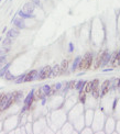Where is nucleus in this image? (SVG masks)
<instances>
[{"instance_id":"nucleus-1","label":"nucleus","mask_w":120,"mask_h":134,"mask_svg":"<svg viewBox=\"0 0 120 134\" xmlns=\"http://www.w3.org/2000/svg\"><path fill=\"white\" fill-rule=\"evenodd\" d=\"M93 64V53H86L85 56L83 58H80L79 65H78V68L80 69H87L89 68Z\"/></svg>"},{"instance_id":"nucleus-2","label":"nucleus","mask_w":120,"mask_h":134,"mask_svg":"<svg viewBox=\"0 0 120 134\" xmlns=\"http://www.w3.org/2000/svg\"><path fill=\"white\" fill-rule=\"evenodd\" d=\"M51 72L52 68L50 66H45V67L41 68L40 70H38V79L39 80H44V79L51 78Z\"/></svg>"},{"instance_id":"nucleus-3","label":"nucleus","mask_w":120,"mask_h":134,"mask_svg":"<svg viewBox=\"0 0 120 134\" xmlns=\"http://www.w3.org/2000/svg\"><path fill=\"white\" fill-rule=\"evenodd\" d=\"M17 15H18V13H16V14L13 15V18H12V20H11V23H13L17 29H25L27 25H25L24 19H22V18H20V17L17 18Z\"/></svg>"},{"instance_id":"nucleus-4","label":"nucleus","mask_w":120,"mask_h":134,"mask_svg":"<svg viewBox=\"0 0 120 134\" xmlns=\"http://www.w3.org/2000/svg\"><path fill=\"white\" fill-rule=\"evenodd\" d=\"M38 79V70L33 69L31 72H29L28 74H25L24 77V82H30V81H33Z\"/></svg>"},{"instance_id":"nucleus-5","label":"nucleus","mask_w":120,"mask_h":134,"mask_svg":"<svg viewBox=\"0 0 120 134\" xmlns=\"http://www.w3.org/2000/svg\"><path fill=\"white\" fill-rule=\"evenodd\" d=\"M109 90H110V80H105L101 85V89H100V91H99V96L104 97Z\"/></svg>"},{"instance_id":"nucleus-6","label":"nucleus","mask_w":120,"mask_h":134,"mask_svg":"<svg viewBox=\"0 0 120 134\" xmlns=\"http://www.w3.org/2000/svg\"><path fill=\"white\" fill-rule=\"evenodd\" d=\"M34 91H35V90L32 89L31 91L29 92V94L27 96V98L24 99V105L28 108V109L31 107L32 102H33V100H34Z\"/></svg>"},{"instance_id":"nucleus-7","label":"nucleus","mask_w":120,"mask_h":134,"mask_svg":"<svg viewBox=\"0 0 120 134\" xmlns=\"http://www.w3.org/2000/svg\"><path fill=\"white\" fill-rule=\"evenodd\" d=\"M19 34H20V32H19L18 29H17V28H13V29H10V30L8 31L7 37H10V39L14 40V39H17V37L19 36Z\"/></svg>"},{"instance_id":"nucleus-8","label":"nucleus","mask_w":120,"mask_h":134,"mask_svg":"<svg viewBox=\"0 0 120 134\" xmlns=\"http://www.w3.org/2000/svg\"><path fill=\"white\" fill-rule=\"evenodd\" d=\"M34 9H35V6H34L32 2H27V3L23 6V9H22V10L24 11V12L32 14V13H33V11H34Z\"/></svg>"},{"instance_id":"nucleus-9","label":"nucleus","mask_w":120,"mask_h":134,"mask_svg":"<svg viewBox=\"0 0 120 134\" xmlns=\"http://www.w3.org/2000/svg\"><path fill=\"white\" fill-rule=\"evenodd\" d=\"M18 15L20 18H22V19H34L35 18V15L32 13V14H30V13H27V12H24L23 10H19L18 12Z\"/></svg>"},{"instance_id":"nucleus-10","label":"nucleus","mask_w":120,"mask_h":134,"mask_svg":"<svg viewBox=\"0 0 120 134\" xmlns=\"http://www.w3.org/2000/svg\"><path fill=\"white\" fill-rule=\"evenodd\" d=\"M110 61H111V54H110V53H108V52H106V53H105V56H104V58H102L101 65H100V66L104 67V66H106Z\"/></svg>"},{"instance_id":"nucleus-11","label":"nucleus","mask_w":120,"mask_h":134,"mask_svg":"<svg viewBox=\"0 0 120 134\" xmlns=\"http://www.w3.org/2000/svg\"><path fill=\"white\" fill-rule=\"evenodd\" d=\"M60 74H61V68H60V65H55L53 68H52V72H51V77H57Z\"/></svg>"},{"instance_id":"nucleus-12","label":"nucleus","mask_w":120,"mask_h":134,"mask_svg":"<svg viewBox=\"0 0 120 134\" xmlns=\"http://www.w3.org/2000/svg\"><path fill=\"white\" fill-rule=\"evenodd\" d=\"M67 67H68V61H67V59H63L62 64H61V65H60V68H61V74H64V72H66Z\"/></svg>"},{"instance_id":"nucleus-13","label":"nucleus","mask_w":120,"mask_h":134,"mask_svg":"<svg viewBox=\"0 0 120 134\" xmlns=\"http://www.w3.org/2000/svg\"><path fill=\"white\" fill-rule=\"evenodd\" d=\"M10 65H11L10 63H6L5 65L2 66V67L0 68V77H3V76H5V74L7 72V70H9Z\"/></svg>"},{"instance_id":"nucleus-14","label":"nucleus","mask_w":120,"mask_h":134,"mask_svg":"<svg viewBox=\"0 0 120 134\" xmlns=\"http://www.w3.org/2000/svg\"><path fill=\"white\" fill-rule=\"evenodd\" d=\"M119 65H120V51L116 53L115 58L112 59V66L117 67V66H119Z\"/></svg>"},{"instance_id":"nucleus-15","label":"nucleus","mask_w":120,"mask_h":134,"mask_svg":"<svg viewBox=\"0 0 120 134\" xmlns=\"http://www.w3.org/2000/svg\"><path fill=\"white\" fill-rule=\"evenodd\" d=\"M85 83H86V81L85 80H82V79H80V80H78L77 82L75 83V89L76 90H78V91H79V90H83L84 89V86H85Z\"/></svg>"},{"instance_id":"nucleus-16","label":"nucleus","mask_w":120,"mask_h":134,"mask_svg":"<svg viewBox=\"0 0 120 134\" xmlns=\"http://www.w3.org/2000/svg\"><path fill=\"white\" fill-rule=\"evenodd\" d=\"M80 56H77L73 62V66H72V72H75L76 69L78 68V65H79V62H80Z\"/></svg>"},{"instance_id":"nucleus-17","label":"nucleus","mask_w":120,"mask_h":134,"mask_svg":"<svg viewBox=\"0 0 120 134\" xmlns=\"http://www.w3.org/2000/svg\"><path fill=\"white\" fill-rule=\"evenodd\" d=\"M85 91V93H89V92H91V90H93V87H91V81H86V83H85L84 86V89H83Z\"/></svg>"},{"instance_id":"nucleus-18","label":"nucleus","mask_w":120,"mask_h":134,"mask_svg":"<svg viewBox=\"0 0 120 134\" xmlns=\"http://www.w3.org/2000/svg\"><path fill=\"white\" fill-rule=\"evenodd\" d=\"M42 91H43V93L45 94V97H47V96H50V92H51V86L50 85H44V86H42Z\"/></svg>"},{"instance_id":"nucleus-19","label":"nucleus","mask_w":120,"mask_h":134,"mask_svg":"<svg viewBox=\"0 0 120 134\" xmlns=\"http://www.w3.org/2000/svg\"><path fill=\"white\" fill-rule=\"evenodd\" d=\"M3 78H5L6 80H14V79H16V76H13V75H12L9 70H7V72L5 74Z\"/></svg>"},{"instance_id":"nucleus-20","label":"nucleus","mask_w":120,"mask_h":134,"mask_svg":"<svg viewBox=\"0 0 120 134\" xmlns=\"http://www.w3.org/2000/svg\"><path fill=\"white\" fill-rule=\"evenodd\" d=\"M13 43V40L10 37H6L2 41V46H11V44Z\"/></svg>"},{"instance_id":"nucleus-21","label":"nucleus","mask_w":120,"mask_h":134,"mask_svg":"<svg viewBox=\"0 0 120 134\" xmlns=\"http://www.w3.org/2000/svg\"><path fill=\"white\" fill-rule=\"evenodd\" d=\"M24 77H25V74H22L20 75V76L16 77V79H14V82L16 83H21V82H24Z\"/></svg>"},{"instance_id":"nucleus-22","label":"nucleus","mask_w":120,"mask_h":134,"mask_svg":"<svg viewBox=\"0 0 120 134\" xmlns=\"http://www.w3.org/2000/svg\"><path fill=\"white\" fill-rule=\"evenodd\" d=\"M10 52V46H2L0 48V55H6Z\"/></svg>"},{"instance_id":"nucleus-23","label":"nucleus","mask_w":120,"mask_h":134,"mask_svg":"<svg viewBox=\"0 0 120 134\" xmlns=\"http://www.w3.org/2000/svg\"><path fill=\"white\" fill-rule=\"evenodd\" d=\"M85 99H86V94H85L84 90H79V100L82 101L83 103L85 102Z\"/></svg>"},{"instance_id":"nucleus-24","label":"nucleus","mask_w":120,"mask_h":134,"mask_svg":"<svg viewBox=\"0 0 120 134\" xmlns=\"http://www.w3.org/2000/svg\"><path fill=\"white\" fill-rule=\"evenodd\" d=\"M6 63H7V56L6 55H0V64L5 65Z\"/></svg>"},{"instance_id":"nucleus-25","label":"nucleus","mask_w":120,"mask_h":134,"mask_svg":"<svg viewBox=\"0 0 120 134\" xmlns=\"http://www.w3.org/2000/svg\"><path fill=\"white\" fill-rule=\"evenodd\" d=\"M31 2L34 4V6H38V7H42V3H41L40 0H31Z\"/></svg>"},{"instance_id":"nucleus-26","label":"nucleus","mask_w":120,"mask_h":134,"mask_svg":"<svg viewBox=\"0 0 120 134\" xmlns=\"http://www.w3.org/2000/svg\"><path fill=\"white\" fill-rule=\"evenodd\" d=\"M61 88H62V83L61 82H57L54 85V89H55V91H58V90H61Z\"/></svg>"},{"instance_id":"nucleus-27","label":"nucleus","mask_w":120,"mask_h":134,"mask_svg":"<svg viewBox=\"0 0 120 134\" xmlns=\"http://www.w3.org/2000/svg\"><path fill=\"white\" fill-rule=\"evenodd\" d=\"M73 51H74V44L71 42L68 44V52H73Z\"/></svg>"},{"instance_id":"nucleus-28","label":"nucleus","mask_w":120,"mask_h":134,"mask_svg":"<svg viewBox=\"0 0 120 134\" xmlns=\"http://www.w3.org/2000/svg\"><path fill=\"white\" fill-rule=\"evenodd\" d=\"M113 68H106V69H102V72H112Z\"/></svg>"},{"instance_id":"nucleus-29","label":"nucleus","mask_w":120,"mask_h":134,"mask_svg":"<svg viewBox=\"0 0 120 134\" xmlns=\"http://www.w3.org/2000/svg\"><path fill=\"white\" fill-rule=\"evenodd\" d=\"M116 87L120 88V78H119V79H117V83H116Z\"/></svg>"},{"instance_id":"nucleus-30","label":"nucleus","mask_w":120,"mask_h":134,"mask_svg":"<svg viewBox=\"0 0 120 134\" xmlns=\"http://www.w3.org/2000/svg\"><path fill=\"white\" fill-rule=\"evenodd\" d=\"M116 105H117V100H115V102H113V109H116Z\"/></svg>"},{"instance_id":"nucleus-31","label":"nucleus","mask_w":120,"mask_h":134,"mask_svg":"<svg viewBox=\"0 0 120 134\" xmlns=\"http://www.w3.org/2000/svg\"><path fill=\"white\" fill-rule=\"evenodd\" d=\"M5 32H7V28H5V29L2 30V33H5Z\"/></svg>"},{"instance_id":"nucleus-32","label":"nucleus","mask_w":120,"mask_h":134,"mask_svg":"<svg viewBox=\"0 0 120 134\" xmlns=\"http://www.w3.org/2000/svg\"><path fill=\"white\" fill-rule=\"evenodd\" d=\"M1 1H2V0H0V2H1Z\"/></svg>"},{"instance_id":"nucleus-33","label":"nucleus","mask_w":120,"mask_h":134,"mask_svg":"<svg viewBox=\"0 0 120 134\" xmlns=\"http://www.w3.org/2000/svg\"><path fill=\"white\" fill-rule=\"evenodd\" d=\"M10 1H12V0H10Z\"/></svg>"},{"instance_id":"nucleus-34","label":"nucleus","mask_w":120,"mask_h":134,"mask_svg":"<svg viewBox=\"0 0 120 134\" xmlns=\"http://www.w3.org/2000/svg\"><path fill=\"white\" fill-rule=\"evenodd\" d=\"M0 90H1V88H0Z\"/></svg>"},{"instance_id":"nucleus-35","label":"nucleus","mask_w":120,"mask_h":134,"mask_svg":"<svg viewBox=\"0 0 120 134\" xmlns=\"http://www.w3.org/2000/svg\"><path fill=\"white\" fill-rule=\"evenodd\" d=\"M45 1H47V0H45Z\"/></svg>"}]
</instances>
